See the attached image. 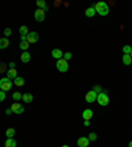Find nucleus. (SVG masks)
Masks as SVG:
<instances>
[{
	"mask_svg": "<svg viewBox=\"0 0 132 147\" xmlns=\"http://www.w3.org/2000/svg\"><path fill=\"white\" fill-rule=\"evenodd\" d=\"M94 8H95V12L101 16H107L110 13V8H108V4L106 1H99V3L94 4Z\"/></svg>",
	"mask_w": 132,
	"mask_h": 147,
	"instance_id": "1",
	"label": "nucleus"
},
{
	"mask_svg": "<svg viewBox=\"0 0 132 147\" xmlns=\"http://www.w3.org/2000/svg\"><path fill=\"white\" fill-rule=\"evenodd\" d=\"M12 86H13V82H12L11 79H8L7 76L0 79V91H4V92L11 91V89H12Z\"/></svg>",
	"mask_w": 132,
	"mask_h": 147,
	"instance_id": "2",
	"label": "nucleus"
},
{
	"mask_svg": "<svg viewBox=\"0 0 132 147\" xmlns=\"http://www.w3.org/2000/svg\"><path fill=\"white\" fill-rule=\"evenodd\" d=\"M98 104L101 106H107L108 103H110V97H108V93L106 92H101V93H98Z\"/></svg>",
	"mask_w": 132,
	"mask_h": 147,
	"instance_id": "3",
	"label": "nucleus"
},
{
	"mask_svg": "<svg viewBox=\"0 0 132 147\" xmlns=\"http://www.w3.org/2000/svg\"><path fill=\"white\" fill-rule=\"evenodd\" d=\"M56 67L57 70H58L59 72H66L67 70H69V63H67V61H65V59H58L56 63Z\"/></svg>",
	"mask_w": 132,
	"mask_h": 147,
	"instance_id": "4",
	"label": "nucleus"
},
{
	"mask_svg": "<svg viewBox=\"0 0 132 147\" xmlns=\"http://www.w3.org/2000/svg\"><path fill=\"white\" fill-rule=\"evenodd\" d=\"M38 38H40V36H38L37 32H29L28 36H27V42L29 45L36 44V42H38Z\"/></svg>",
	"mask_w": 132,
	"mask_h": 147,
	"instance_id": "5",
	"label": "nucleus"
},
{
	"mask_svg": "<svg viewBox=\"0 0 132 147\" xmlns=\"http://www.w3.org/2000/svg\"><path fill=\"white\" fill-rule=\"evenodd\" d=\"M11 110H12V113H15V114H23V113H24V106L21 105L20 103H13L12 106H11Z\"/></svg>",
	"mask_w": 132,
	"mask_h": 147,
	"instance_id": "6",
	"label": "nucleus"
},
{
	"mask_svg": "<svg viewBox=\"0 0 132 147\" xmlns=\"http://www.w3.org/2000/svg\"><path fill=\"white\" fill-rule=\"evenodd\" d=\"M97 97H98V93H95L93 89L91 91H89V92L86 93V96H85V100H86L87 103H95L97 101Z\"/></svg>",
	"mask_w": 132,
	"mask_h": 147,
	"instance_id": "7",
	"label": "nucleus"
},
{
	"mask_svg": "<svg viewBox=\"0 0 132 147\" xmlns=\"http://www.w3.org/2000/svg\"><path fill=\"white\" fill-rule=\"evenodd\" d=\"M35 20L38 21V22H42V21L45 20V12L42 9H36L35 11Z\"/></svg>",
	"mask_w": 132,
	"mask_h": 147,
	"instance_id": "8",
	"label": "nucleus"
},
{
	"mask_svg": "<svg viewBox=\"0 0 132 147\" xmlns=\"http://www.w3.org/2000/svg\"><path fill=\"white\" fill-rule=\"evenodd\" d=\"M77 144H78V147H89L90 139H89L87 137H79L78 139H77Z\"/></svg>",
	"mask_w": 132,
	"mask_h": 147,
	"instance_id": "9",
	"label": "nucleus"
},
{
	"mask_svg": "<svg viewBox=\"0 0 132 147\" xmlns=\"http://www.w3.org/2000/svg\"><path fill=\"white\" fill-rule=\"evenodd\" d=\"M52 57L54 59H57V61H58V59H62L63 58V51L61 50V49H53L52 50Z\"/></svg>",
	"mask_w": 132,
	"mask_h": 147,
	"instance_id": "10",
	"label": "nucleus"
},
{
	"mask_svg": "<svg viewBox=\"0 0 132 147\" xmlns=\"http://www.w3.org/2000/svg\"><path fill=\"white\" fill-rule=\"evenodd\" d=\"M31 58H32L31 53H28V51H23L20 55V59L23 63H29V62H31Z\"/></svg>",
	"mask_w": 132,
	"mask_h": 147,
	"instance_id": "11",
	"label": "nucleus"
},
{
	"mask_svg": "<svg viewBox=\"0 0 132 147\" xmlns=\"http://www.w3.org/2000/svg\"><path fill=\"white\" fill-rule=\"evenodd\" d=\"M93 110L91 109H85L83 112H82V117H83V120L85 121H90L91 118H93Z\"/></svg>",
	"mask_w": 132,
	"mask_h": 147,
	"instance_id": "12",
	"label": "nucleus"
},
{
	"mask_svg": "<svg viewBox=\"0 0 132 147\" xmlns=\"http://www.w3.org/2000/svg\"><path fill=\"white\" fill-rule=\"evenodd\" d=\"M85 15H86V17H94L95 15H97V12H95V8L94 5H91V7H89L86 11H85Z\"/></svg>",
	"mask_w": 132,
	"mask_h": 147,
	"instance_id": "13",
	"label": "nucleus"
},
{
	"mask_svg": "<svg viewBox=\"0 0 132 147\" xmlns=\"http://www.w3.org/2000/svg\"><path fill=\"white\" fill-rule=\"evenodd\" d=\"M17 76H19V75H17V71H16V69H9V70L7 71V78L11 79V80H12V79L15 80V79L17 78Z\"/></svg>",
	"mask_w": 132,
	"mask_h": 147,
	"instance_id": "14",
	"label": "nucleus"
},
{
	"mask_svg": "<svg viewBox=\"0 0 132 147\" xmlns=\"http://www.w3.org/2000/svg\"><path fill=\"white\" fill-rule=\"evenodd\" d=\"M4 146L5 147H17V142H16L13 138H7L5 142H4Z\"/></svg>",
	"mask_w": 132,
	"mask_h": 147,
	"instance_id": "15",
	"label": "nucleus"
},
{
	"mask_svg": "<svg viewBox=\"0 0 132 147\" xmlns=\"http://www.w3.org/2000/svg\"><path fill=\"white\" fill-rule=\"evenodd\" d=\"M9 46V40L7 37H3L0 38V50H3V49H7Z\"/></svg>",
	"mask_w": 132,
	"mask_h": 147,
	"instance_id": "16",
	"label": "nucleus"
},
{
	"mask_svg": "<svg viewBox=\"0 0 132 147\" xmlns=\"http://www.w3.org/2000/svg\"><path fill=\"white\" fill-rule=\"evenodd\" d=\"M23 101H24L25 104H31L32 101H33V95H32V93H24V95H23Z\"/></svg>",
	"mask_w": 132,
	"mask_h": 147,
	"instance_id": "17",
	"label": "nucleus"
},
{
	"mask_svg": "<svg viewBox=\"0 0 132 147\" xmlns=\"http://www.w3.org/2000/svg\"><path fill=\"white\" fill-rule=\"evenodd\" d=\"M122 61H123V63H124L125 66H129V65L132 63V58H131V55H129V54H123Z\"/></svg>",
	"mask_w": 132,
	"mask_h": 147,
	"instance_id": "18",
	"label": "nucleus"
},
{
	"mask_svg": "<svg viewBox=\"0 0 132 147\" xmlns=\"http://www.w3.org/2000/svg\"><path fill=\"white\" fill-rule=\"evenodd\" d=\"M36 4H37L38 9H42L44 12H46V11H48V5H46L45 1H42V0H37V1H36Z\"/></svg>",
	"mask_w": 132,
	"mask_h": 147,
	"instance_id": "19",
	"label": "nucleus"
},
{
	"mask_svg": "<svg viewBox=\"0 0 132 147\" xmlns=\"http://www.w3.org/2000/svg\"><path fill=\"white\" fill-rule=\"evenodd\" d=\"M13 84L15 86H17V87H23L25 84V80L24 78H21V76H17V78L13 80Z\"/></svg>",
	"mask_w": 132,
	"mask_h": 147,
	"instance_id": "20",
	"label": "nucleus"
},
{
	"mask_svg": "<svg viewBox=\"0 0 132 147\" xmlns=\"http://www.w3.org/2000/svg\"><path fill=\"white\" fill-rule=\"evenodd\" d=\"M15 134H16V130H15L13 127H8V129L5 130V137L7 138H13Z\"/></svg>",
	"mask_w": 132,
	"mask_h": 147,
	"instance_id": "21",
	"label": "nucleus"
},
{
	"mask_svg": "<svg viewBox=\"0 0 132 147\" xmlns=\"http://www.w3.org/2000/svg\"><path fill=\"white\" fill-rule=\"evenodd\" d=\"M19 32H20V36H28L29 33V29L27 25H21L20 29H19Z\"/></svg>",
	"mask_w": 132,
	"mask_h": 147,
	"instance_id": "22",
	"label": "nucleus"
},
{
	"mask_svg": "<svg viewBox=\"0 0 132 147\" xmlns=\"http://www.w3.org/2000/svg\"><path fill=\"white\" fill-rule=\"evenodd\" d=\"M12 99H13L16 103H19V101L23 99V93H20V92H13V93H12Z\"/></svg>",
	"mask_w": 132,
	"mask_h": 147,
	"instance_id": "23",
	"label": "nucleus"
},
{
	"mask_svg": "<svg viewBox=\"0 0 132 147\" xmlns=\"http://www.w3.org/2000/svg\"><path fill=\"white\" fill-rule=\"evenodd\" d=\"M19 47H20L23 51H27V50H28V47H29V44L27 41H21L20 45H19Z\"/></svg>",
	"mask_w": 132,
	"mask_h": 147,
	"instance_id": "24",
	"label": "nucleus"
},
{
	"mask_svg": "<svg viewBox=\"0 0 132 147\" xmlns=\"http://www.w3.org/2000/svg\"><path fill=\"white\" fill-rule=\"evenodd\" d=\"M87 138L90 139V142H94V140L98 139V135H97V133H94V131H93V133H90L89 135H87Z\"/></svg>",
	"mask_w": 132,
	"mask_h": 147,
	"instance_id": "25",
	"label": "nucleus"
},
{
	"mask_svg": "<svg viewBox=\"0 0 132 147\" xmlns=\"http://www.w3.org/2000/svg\"><path fill=\"white\" fill-rule=\"evenodd\" d=\"M131 51H132V47L129 45H124V46H123V53H124V54H131Z\"/></svg>",
	"mask_w": 132,
	"mask_h": 147,
	"instance_id": "26",
	"label": "nucleus"
},
{
	"mask_svg": "<svg viewBox=\"0 0 132 147\" xmlns=\"http://www.w3.org/2000/svg\"><path fill=\"white\" fill-rule=\"evenodd\" d=\"M7 65L5 63H0V74H7Z\"/></svg>",
	"mask_w": 132,
	"mask_h": 147,
	"instance_id": "27",
	"label": "nucleus"
},
{
	"mask_svg": "<svg viewBox=\"0 0 132 147\" xmlns=\"http://www.w3.org/2000/svg\"><path fill=\"white\" fill-rule=\"evenodd\" d=\"M11 34H12V29H11V28H5V29H4V36L8 38Z\"/></svg>",
	"mask_w": 132,
	"mask_h": 147,
	"instance_id": "28",
	"label": "nucleus"
},
{
	"mask_svg": "<svg viewBox=\"0 0 132 147\" xmlns=\"http://www.w3.org/2000/svg\"><path fill=\"white\" fill-rule=\"evenodd\" d=\"M73 58V54L71 53H63V59L65 61H69V59Z\"/></svg>",
	"mask_w": 132,
	"mask_h": 147,
	"instance_id": "29",
	"label": "nucleus"
},
{
	"mask_svg": "<svg viewBox=\"0 0 132 147\" xmlns=\"http://www.w3.org/2000/svg\"><path fill=\"white\" fill-rule=\"evenodd\" d=\"M93 91H94L95 93H101V92H103V91H102V87H101V86H94V87H93Z\"/></svg>",
	"mask_w": 132,
	"mask_h": 147,
	"instance_id": "30",
	"label": "nucleus"
},
{
	"mask_svg": "<svg viewBox=\"0 0 132 147\" xmlns=\"http://www.w3.org/2000/svg\"><path fill=\"white\" fill-rule=\"evenodd\" d=\"M5 97H7L5 92H4V91H0V103H3L4 100H5Z\"/></svg>",
	"mask_w": 132,
	"mask_h": 147,
	"instance_id": "31",
	"label": "nucleus"
},
{
	"mask_svg": "<svg viewBox=\"0 0 132 147\" xmlns=\"http://www.w3.org/2000/svg\"><path fill=\"white\" fill-rule=\"evenodd\" d=\"M9 69H16V63L15 62H11L9 63Z\"/></svg>",
	"mask_w": 132,
	"mask_h": 147,
	"instance_id": "32",
	"label": "nucleus"
},
{
	"mask_svg": "<svg viewBox=\"0 0 132 147\" xmlns=\"http://www.w3.org/2000/svg\"><path fill=\"white\" fill-rule=\"evenodd\" d=\"M83 126H90V121H83Z\"/></svg>",
	"mask_w": 132,
	"mask_h": 147,
	"instance_id": "33",
	"label": "nucleus"
},
{
	"mask_svg": "<svg viewBox=\"0 0 132 147\" xmlns=\"http://www.w3.org/2000/svg\"><path fill=\"white\" fill-rule=\"evenodd\" d=\"M5 114H7V116H9V114H12V110H11V108H9V109H7V110H5Z\"/></svg>",
	"mask_w": 132,
	"mask_h": 147,
	"instance_id": "34",
	"label": "nucleus"
},
{
	"mask_svg": "<svg viewBox=\"0 0 132 147\" xmlns=\"http://www.w3.org/2000/svg\"><path fill=\"white\" fill-rule=\"evenodd\" d=\"M21 41H27V36H20Z\"/></svg>",
	"mask_w": 132,
	"mask_h": 147,
	"instance_id": "35",
	"label": "nucleus"
},
{
	"mask_svg": "<svg viewBox=\"0 0 132 147\" xmlns=\"http://www.w3.org/2000/svg\"><path fill=\"white\" fill-rule=\"evenodd\" d=\"M128 147H132V140H129V143H128Z\"/></svg>",
	"mask_w": 132,
	"mask_h": 147,
	"instance_id": "36",
	"label": "nucleus"
},
{
	"mask_svg": "<svg viewBox=\"0 0 132 147\" xmlns=\"http://www.w3.org/2000/svg\"><path fill=\"white\" fill-rule=\"evenodd\" d=\"M61 147H70V146H67V144H63V146H61Z\"/></svg>",
	"mask_w": 132,
	"mask_h": 147,
	"instance_id": "37",
	"label": "nucleus"
},
{
	"mask_svg": "<svg viewBox=\"0 0 132 147\" xmlns=\"http://www.w3.org/2000/svg\"><path fill=\"white\" fill-rule=\"evenodd\" d=\"M129 55H131V58H132V51H131V54H129Z\"/></svg>",
	"mask_w": 132,
	"mask_h": 147,
	"instance_id": "38",
	"label": "nucleus"
}]
</instances>
